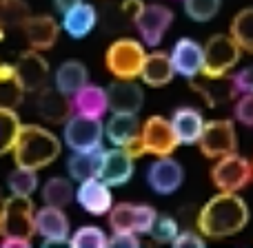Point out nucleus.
Segmentation results:
<instances>
[{
	"mask_svg": "<svg viewBox=\"0 0 253 248\" xmlns=\"http://www.w3.org/2000/svg\"><path fill=\"white\" fill-rule=\"evenodd\" d=\"M36 111L44 122L65 124L69 115L74 113V105H71V98L58 91L56 87H44L36 93Z\"/></svg>",
	"mask_w": 253,
	"mask_h": 248,
	"instance_id": "6ab92c4d",
	"label": "nucleus"
},
{
	"mask_svg": "<svg viewBox=\"0 0 253 248\" xmlns=\"http://www.w3.org/2000/svg\"><path fill=\"white\" fill-rule=\"evenodd\" d=\"M189 84H191V89L202 98V102H205L209 109H218V106L231 105V102H236V98L240 96L236 84H233V78L229 73L213 75V78H209V75H202L200 78V75H198V78L189 80Z\"/></svg>",
	"mask_w": 253,
	"mask_h": 248,
	"instance_id": "f8f14e48",
	"label": "nucleus"
},
{
	"mask_svg": "<svg viewBox=\"0 0 253 248\" xmlns=\"http://www.w3.org/2000/svg\"><path fill=\"white\" fill-rule=\"evenodd\" d=\"M36 235V209L31 197L11 195L0 202V240L20 237L31 240Z\"/></svg>",
	"mask_w": 253,
	"mask_h": 248,
	"instance_id": "7ed1b4c3",
	"label": "nucleus"
},
{
	"mask_svg": "<svg viewBox=\"0 0 253 248\" xmlns=\"http://www.w3.org/2000/svg\"><path fill=\"white\" fill-rule=\"evenodd\" d=\"M229 35L238 42V47L245 53L253 56V7H245L233 16Z\"/></svg>",
	"mask_w": 253,
	"mask_h": 248,
	"instance_id": "c756f323",
	"label": "nucleus"
},
{
	"mask_svg": "<svg viewBox=\"0 0 253 248\" xmlns=\"http://www.w3.org/2000/svg\"><path fill=\"white\" fill-rule=\"evenodd\" d=\"M102 138H105L102 120L80 113H71L62 129V140L71 151H98L102 148Z\"/></svg>",
	"mask_w": 253,
	"mask_h": 248,
	"instance_id": "6e6552de",
	"label": "nucleus"
},
{
	"mask_svg": "<svg viewBox=\"0 0 253 248\" xmlns=\"http://www.w3.org/2000/svg\"><path fill=\"white\" fill-rule=\"evenodd\" d=\"M38 188V175L36 169H27V166H18L9 173V191L11 195H20V197H31Z\"/></svg>",
	"mask_w": 253,
	"mask_h": 248,
	"instance_id": "2f4dec72",
	"label": "nucleus"
},
{
	"mask_svg": "<svg viewBox=\"0 0 253 248\" xmlns=\"http://www.w3.org/2000/svg\"><path fill=\"white\" fill-rule=\"evenodd\" d=\"M109 96V111L111 113H138L142 109L144 93L133 80H118L107 87Z\"/></svg>",
	"mask_w": 253,
	"mask_h": 248,
	"instance_id": "412c9836",
	"label": "nucleus"
},
{
	"mask_svg": "<svg viewBox=\"0 0 253 248\" xmlns=\"http://www.w3.org/2000/svg\"><path fill=\"white\" fill-rule=\"evenodd\" d=\"M0 202H2V200H0Z\"/></svg>",
	"mask_w": 253,
	"mask_h": 248,
	"instance_id": "de8ad7c7",
	"label": "nucleus"
},
{
	"mask_svg": "<svg viewBox=\"0 0 253 248\" xmlns=\"http://www.w3.org/2000/svg\"><path fill=\"white\" fill-rule=\"evenodd\" d=\"M16 73L22 82L25 93H38L40 89L47 87L49 82V62L44 60L42 51H22L16 60Z\"/></svg>",
	"mask_w": 253,
	"mask_h": 248,
	"instance_id": "dca6fc26",
	"label": "nucleus"
},
{
	"mask_svg": "<svg viewBox=\"0 0 253 248\" xmlns=\"http://www.w3.org/2000/svg\"><path fill=\"white\" fill-rule=\"evenodd\" d=\"M184 182V169L171 155H162L153 160L147 169V184L158 195H171Z\"/></svg>",
	"mask_w": 253,
	"mask_h": 248,
	"instance_id": "ddd939ff",
	"label": "nucleus"
},
{
	"mask_svg": "<svg viewBox=\"0 0 253 248\" xmlns=\"http://www.w3.org/2000/svg\"><path fill=\"white\" fill-rule=\"evenodd\" d=\"M144 58H147V51L142 42L133 38H118L107 49L105 67L118 80H135L140 78Z\"/></svg>",
	"mask_w": 253,
	"mask_h": 248,
	"instance_id": "20e7f679",
	"label": "nucleus"
},
{
	"mask_svg": "<svg viewBox=\"0 0 253 248\" xmlns=\"http://www.w3.org/2000/svg\"><path fill=\"white\" fill-rule=\"evenodd\" d=\"M171 244L175 248H202L205 246V235L200 231H180Z\"/></svg>",
	"mask_w": 253,
	"mask_h": 248,
	"instance_id": "58836bf2",
	"label": "nucleus"
},
{
	"mask_svg": "<svg viewBox=\"0 0 253 248\" xmlns=\"http://www.w3.org/2000/svg\"><path fill=\"white\" fill-rule=\"evenodd\" d=\"M140 146H142L144 155H173V151L180 146L178 138L173 133L171 120L162 118V115H151L140 126Z\"/></svg>",
	"mask_w": 253,
	"mask_h": 248,
	"instance_id": "1a4fd4ad",
	"label": "nucleus"
},
{
	"mask_svg": "<svg viewBox=\"0 0 253 248\" xmlns=\"http://www.w3.org/2000/svg\"><path fill=\"white\" fill-rule=\"evenodd\" d=\"M220 0H184V13L193 22H209L218 16Z\"/></svg>",
	"mask_w": 253,
	"mask_h": 248,
	"instance_id": "c9c22d12",
	"label": "nucleus"
},
{
	"mask_svg": "<svg viewBox=\"0 0 253 248\" xmlns=\"http://www.w3.org/2000/svg\"><path fill=\"white\" fill-rule=\"evenodd\" d=\"M169 56H171V62H173L175 75H182L187 80L202 75V69H205V47L200 42H196L191 38H180L175 40Z\"/></svg>",
	"mask_w": 253,
	"mask_h": 248,
	"instance_id": "f3484780",
	"label": "nucleus"
},
{
	"mask_svg": "<svg viewBox=\"0 0 253 248\" xmlns=\"http://www.w3.org/2000/svg\"><path fill=\"white\" fill-rule=\"evenodd\" d=\"M242 49L229 34H215L205 44V69L202 75H227L240 62Z\"/></svg>",
	"mask_w": 253,
	"mask_h": 248,
	"instance_id": "423d86ee",
	"label": "nucleus"
},
{
	"mask_svg": "<svg viewBox=\"0 0 253 248\" xmlns=\"http://www.w3.org/2000/svg\"><path fill=\"white\" fill-rule=\"evenodd\" d=\"M142 7H144L142 0H123V2H120V9H123V13L126 16L129 22H135V18L140 16Z\"/></svg>",
	"mask_w": 253,
	"mask_h": 248,
	"instance_id": "79ce46f5",
	"label": "nucleus"
},
{
	"mask_svg": "<svg viewBox=\"0 0 253 248\" xmlns=\"http://www.w3.org/2000/svg\"><path fill=\"white\" fill-rule=\"evenodd\" d=\"M62 151L60 138L40 124H25L20 126V133L16 138L11 153L18 166L27 169H44L53 164Z\"/></svg>",
	"mask_w": 253,
	"mask_h": 248,
	"instance_id": "f03ea898",
	"label": "nucleus"
},
{
	"mask_svg": "<svg viewBox=\"0 0 253 248\" xmlns=\"http://www.w3.org/2000/svg\"><path fill=\"white\" fill-rule=\"evenodd\" d=\"M211 179L218 191L227 193H240L253 182V164L247 157L231 153V155L218 157L215 164L211 166Z\"/></svg>",
	"mask_w": 253,
	"mask_h": 248,
	"instance_id": "39448f33",
	"label": "nucleus"
},
{
	"mask_svg": "<svg viewBox=\"0 0 253 248\" xmlns=\"http://www.w3.org/2000/svg\"><path fill=\"white\" fill-rule=\"evenodd\" d=\"M202 155L209 160H218V157L231 155L238 151V133H236V124L233 120L227 118H218V120H209L205 122L202 135L198 140Z\"/></svg>",
	"mask_w": 253,
	"mask_h": 248,
	"instance_id": "0eeeda50",
	"label": "nucleus"
},
{
	"mask_svg": "<svg viewBox=\"0 0 253 248\" xmlns=\"http://www.w3.org/2000/svg\"><path fill=\"white\" fill-rule=\"evenodd\" d=\"M96 25H98V11H96V7L89 2H78L76 7H71L69 11L62 13V29L74 40L87 38V35L96 29Z\"/></svg>",
	"mask_w": 253,
	"mask_h": 248,
	"instance_id": "5701e85b",
	"label": "nucleus"
},
{
	"mask_svg": "<svg viewBox=\"0 0 253 248\" xmlns=\"http://www.w3.org/2000/svg\"><path fill=\"white\" fill-rule=\"evenodd\" d=\"M89 82V71L83 62L78 60H65L56 71V89L62 91L65 96H74L76 91Z\"/></svg>",
	"mask_w": 253,
	"mask_h": 248,
	"instance_id": "bb28decb",
	"label": "nucleus"
},
{
	"mask_svg": "<svg viewBox=\"0 0 253 248\" xmlns=\"http://www.w3.org/2000/svg\"><path fill=\"white\" fill-rule=\"evenodd\" d=\"M69 217L58 206L44 204L36 211V235L42 237V246L69 244Z\"/></svg>",
	"mask_w": 253,
	"mask_h": 248,
	"instance_id": "4468645a",
	"label": "nucleus"
},
{
	"mask_svg": "<svg viewBox=\"0 0 253 248\" xmlns=\"http://www.w3.org/2000/svg\"><path fill=\"white\" fill-rule=\"evenodd\" d=\"M2 248H29L31 240H20V237H7V240H0Z\"/></svg>",
	"mask_w": 253,
	"mask_h": 248,
	"instance_id": "37998d69",
	"label": "nucleus"
},
{
	"mask_svg": "<svg viewBox=\"0 0 253 248\" xmlns=\"http://www.w3.org/2000/svg\"><path fill=\"white\" fill-rule=\"evenodd\" d=\"M231 78H233V84H236L238 93H251L253 91V65L240 69L236 75H231Z\"/></svg>",
	"mask_w": 253,
	"mask_h": 248,
	"instance_id": "a19ab883",
	"label": "nucleus"
},
{
	"mask_svg": "<svg viewBox=\"0 0 253 248\" xmlns=\"http://www.w3.org/2000/svg\"><path fill=\"white\" fill-rule=\"evenodd\" d=\"M31 9L25 0H0V25L2 27H22Z\"/></svg>",
	"mask_w": 253,
	"mask_h": 248,
	"instance_id": "72a5a7b5",
	"label": "nucleus"
},
{
	"mask_svg": "<svg viewBox=\"0 0 253 248\" xmlns=\"http://www.w3.org/2000/svg\"><path fill=\"white\" fill-rule=\"evenodd\" d=\"M100 153H102V148H98V151H74V155L67 160V173H69V177L76 179V182L96 177L98 164H100Z\"/></svg>",
	"mask_w": 253,
	"mask_h": 248,
	"instance_id": "c85d7f7f",
	"label": "nucleus"
},
{
	"mask_svg": "<svg viewBox=\"0 0 253 248\" xmlns=\"http://www.w3.org/2000/svg\"><path fill=\"white\" fill-rule=\"evenodd\" d=\"M236 120L240 124L253 129V91L251 93H240L236 98V106H233Z\"/></svg>",
	"mask_w": 253,
	"mask_h": 248,
	"instance_id": "4c0bfd02",
	"label": "nucleus"
},
{
	"mask_svg": "<svg viewBox=\"0 0 253 248\" xmlns=\"http://www.w3.org/2000/svg\"><path fill=\"white\" fill-rule=\"evenodd\" d=\"M178 233H180L178 219L171 217V215H158L149 235H151L153 242H158V244H171Z\"/></svg>",
	"mask_w": 253,
	"mask_h": 248,
	"instance_id": "e433bc0d",
	"label": "nucleus"
},
{
	"mask_svg": "<svg viewBox=\"0 0 253 248\" xmlns=\"http://www.w3.org/2000/svg\"><path fill=\"white\" fill-rule=\"evenodd\" d=\"M133 157L120 146H114L109 151L100 153V164H98V175L102 182H107L111 188L125 186L133 177Z\"/></svg>",
	"mask_w": 253,
	"mask_h": 248,
	"instance_id": "2eb2a0df",
	"label": "nucleus"
},
{
	"mask_svg": "<svg viewBox=\"0 0 253 248\" xmlns=\"http://www.w3.org/2000/svg\"><path fill=\"white\" fill-rule=\"evenodd\" d=\"M156 217H158V213L153 206L120 202V204L111 206V211H109V226L114 233L129 231V233H138V235H149Z\"/></svg>",
	"mask_w": 253,
	"mask_h": 248,
	"instance_id": "9d476101",
	"label": "nucleus"
},
{
	"mask_svg": "<svg viewBox=\"0 0 253 248\" xmlns=\"http://www.w3.org/2000/svg\"><path fill=\"white\" fill-rule=\"evenodd\" d=\"M109 246L114 248H140V235L129 231H116L109 237Z\"/></svg>",
	"mask_w": 253,
	"mask_h": 248,
	"instance_id": "ea45409f",
	"label": "nucleus"
},
{
	"mask_svg": "<svg viewBox=\"0 0 253 248\" xmlns=\"http://www.w3.org/2000/svg\"><path fill=\"white\" fill-rule=\"evenodd\" d=\"M76 200L78 204L87 211L89 215H109L111 206H114V195H111V186L102 182L100 177H89L78 182V191H76Z\"/></svg>",
	"mask_w": 253,
	"mask_h": 248,
	"instance_id": "a211bd4d",
	"label": "nucleus"
},
{
	"mask_svg": "<svg viewBox=\"0 0 253 248\" xmlns=\"http://www.w3.org/2000/svg\"><path fill=\"white\" fill-rule=\"evenodd\" d=\"M175 69L173 62H171V56L165 51H153L147 53L142 62V71H140V80L149 87H167V84L173 80Z\"/></svg>",
	"mask_w": 253,
	"mask_h": 248,
	"instance_id": "393cba45",
	"label": "nucleus"
},
{
	"mask_svg": "<svg viewBox=\"0 0 253 248\" xmlns=\"http://www.w3.org/2000/svg\"><path fill=\"white\" fill-rule=\"evenodd\" d=\"M249 224V204L238 193L220 191L213 195L196 217V226L209 240H222L245 231Z\"/></svg>",
	"mask_w": 253,
	"mask_h": 248,
	"instance_id": "f257e3e1",
	"label": "nucleus"
},
{
	"mask_svg": "<svg viewBox=\"0 0 253 248\" xmlns=\"http://www.w3.org/2000/svg\"><path fill=\"white\" fill-rule=\"evenodd\" d=\"M71 248H107L109 237L98 226H80L74 235H69Z\"/></svg>",
	"mask_w": 253,
	"mask_h": 248,
	"instance_id": "f704fd0d",
	"label": "nucleus"
},
{
	"mask_svg": "<svg viewBox=\"0 0 253 248\" xmlns=\"http://www.w3.org/2000/svg\"><path fill=\"white\" fill-rule=\"evenodd\" d=\"M251 164H253V160H251Z\"/></svg>",
	"mask_w": 253,
	"mask_h": 248,
	"instance_id": "49530a36",
	"label": "nucleus"
},
{
	"mask_svg": "<svg viewBox=\"0 0 253 248\" xmlns=\"http://www.w3.org/2000/svg\"><path fill=\"white\" fill-rule=\"evenodd\" d=\"M78 2H83V0H53V7L60 13H65V11H69L71 7H76Z\"/></svg>",
	"mask_w": 253,
	"mask_h": 248,
	"instance_id": "c03bdc74",
	"label": "nucleus"
},
{
	"mask_svg": "<svg viewBox=\"0 0 253 248\" xmlns=\"http://www.w3.org/2000/svg\"><path fill=\"white\" fill-rule=\"evenodd\" d=\"M71 105H74V113L102 120L109 111V96H107V89L87 82L80 91L71 96Z\"/></svg>",
	"mask_w": 253,
	"mask_h": 248,
	"instance_id": "4be33fe9",
	"label": "nucleus"
},
{
	"mask_svg": "<svg viewBox=\"0 0 253 248\" xmlns=\"http://www.w3.org/2000/svg\"><path fill=\"white\" fill-rule=\"evenodd\" d=\"M76 197L74 184H71L69 177H49L47 182L42 184V200L44 204L49 206H58V209H65L67 204H71V200Z\"/></svg>",
	"mask_w": 253,
	"mask_h": 248,
	"instance_id": "7c9ffc66",
	"label": "nucleus"
},
{
	"mask_svg": "<svg viewBox=\"0 0 253 248\" xmlns=\"http://www.w3.org/2000/svg\"><path fill=\"white\" fill-rule=\"evenodd\" d=\"M173 18H175L173 11L167 4L153 2V4H144L133 25L144 44L158 47L162 42V38H165V34L169 31V27L173 25Z\"/></svg>",
	"mask_w": 253,
	"mask_h": 248,
	"instance_id": "9b49d317",
	"label": "nucleus"
},
{
	"mask_svg": "<svg viewBox=\"0 0 253 248\" xmlns=\"http://www.w3.org/2000/svg\"><path fill=\"white\" fill-rule=\"evenodd\" d=\"M25 98V89L16 73L13 65H0V106L2 109H16Z\"/></svg>",
	"mask_w": 253,
	"mask_h": 248,
	"instance_id": "cd10ccee",
	"label": "nucleus"
},
{
	"mask_svg": "<svg viewBox=\"0 0 253 248\" xmlns=\"http://www.w3.org/2000/svg\"><path fill=\"white\" fill-rule=\"evenodd\" d=\"M25 38L31 49L36 51H49L56 44L58 35H60V25L56 18L49 13H40V16H29L27 22L22 25Z\"/></svg>",
	"mask_w": 253,
	"mask_h": 248,
	"instance_id": "aec40b11",
	"label": "nucleus"
},
{
	"mask_svg": "<svg viewBox=\"0 0 253 248\" xmlns=\"http://www.w3.org/2000/svg\"><path fill=\"white\" fill-rule=\"evenodd\" d=\"M140 126L138 113H111L105 124V138L114 146L125 148L140 135Z\"/></svg>",
	"mask_w": 253,
	"mask_h": 248,
	"instance_id": "a878e982",
	"label": "nucleus"
},
{
	"mask_svg": "<svg viewBox=\"0 0 253 248\" xmlns=\"http://www.w3.org/2000/svg\"><path fill=\"white\" fill-rule=\"evenodd\" d=\"M20 118L16 109H2L0 106V155L9 153L16 144V138L20 133Z\"/></svg>",
	"mask_w": 253,
	"mask_h": 248,
	"instance_id": "473e14b6",
	"label": "nucleus"
},
{
	"mask_svg": "<svg viewBox=\"0 0 253 248\" xmlns=\"http://www.w3.org/2000/svg\"><path fill=\"white\" fill-rule=\"evenodd\" d=\"M2 38H4V27L0 25V42H2Z\"/></svg>",
	"mask_w": 253,
	"mask_h": 248,
	"instance_id": "a18cd8bd",
	"label": "nucleus"
},
{
	"mask_svg": "<svg viewBox=\"0 0 253 248\" xmlns=\"http://www.w3.org/2000/svg\"><path fill=\"white\" fill-rule=\"evenodd\" d=\"M171 126H173L178 142L184 144V146H191V144H198V140H200L202 129H205V118L193 106H180L171 115Z\"/></svg>",
	"mask_w": 253,
	"mask_h": 248,
	"instance_id": "b1692460",
	"label": "nucleus"
}]
</instances>
